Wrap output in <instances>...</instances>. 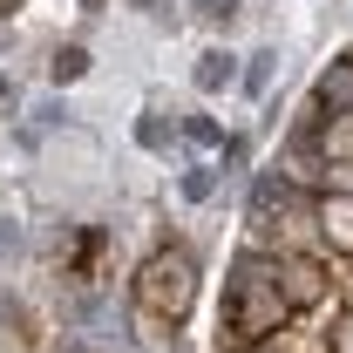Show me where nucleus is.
<instances>
[{
  "instance_id": "6",
  "label": "nucleus",
  "mask_w": 353,
  "mask_h": 353,
  "mask_svg": "<svg viewBox=\"0 0 353 353\" xmlns=\"http://www.w3.org/2000/svg\"><path fill=\"white\" fill-rule=\"evenodd\" d=\"M211 183H218V170H204V163H197V170H183V197H190V204H204V197H211Z\"/></svg>"
},
{
  "instance_id": "13",
  "label": "nucleus",
  "mask_w": 353,
  "mask_h": 353,
  "mask_svg": "<svg viewBox=\"0 0 353 353\" xmlns=\"http://www.w3.org/2000/svg\"><path fill=\"white\" fill-rule=\"evenodd\" d=\"M82 7H102V0H82Z\"/></svg>"
},
{
  "instance_id": "9",
  "label": "nucleus",
  "mask_w": 353,
  "mask_h": 353,
  "mask_svg": "<svg viewBox=\"0 0 353 353\" xmlns=\"http://www.w3.org/2000/svg\"><path fill=\"white\" fill-rule=\"evenodd\" d=\"M190 7H197L204 21H224V28H231V14H238V0H190Z\"/></svg>"
},
{
  "instance_id": "4",
  "label": "nucleus",
  "mask_w": 353,
  "mask_h": 353,
  "mask_svg": "<svg viewBox=\"0 0 353 353\" xmlns=\"http://www.w3.org/2000/svg\"><path fill=\"white\" fill-rule=\"evenodd\" d=\"M48 75H54V88H61V82H82V75H88V48H54Z\"/></svg>"
},
{
  "instance_id": "12",
  "label": "nucleus",
  "mask_w": 353,
  "mask_h": 353,
  "mask_svg": "<svg viewBox=\"0 0 353 353\" xmlns=\"http://www.w3.org/2000/svg\"><path fill=\"white\" fill-rule=\"evenodd\" d=\"M0 14H14V0H0Z\"/></svg>"
},
{
  "instance_id": "11",
  "label": "nucleus",
  "mask_w": 353,
  "mask_h": 353,
  "mask_svg": "<svg viewBox=\"0 0 353 353\" xmlns=\"http://www.w3.org/2000/svg\"><path fill=\"white\" fill-rule=\"evenodd\" d=\"M14 245H21V231H14V224L0 218V252H14Z\"/></svg>"
},
{
  "instance_id": "3",
  "label": "nucleus",
  "mask_w": 353,
  "mask_h": 353,
  "mask_svg": "<svg viewBox=\"0 0 353 353\" xmlns=\"http://www.w3.org/2000/svg\"><path fill=\"white\" fill-rule=\"evenodd\" d=\"M190 82L204 88V95H218V88L238 82V61H231L224 48H204V54H197V68H190Z\"/></svg>"
},
{
  "instance_id": "5",
  "label": "nucleus",
  "mask_w": 353,
  "mask_h": 353,
  "mask_svg": "<svg viewBox=\"0 0 353 353\" xmlns=\"http://www.w3.org/2000/svg\"><path fill=\"white\" fill-rule=\"evenodd\" d=\"M272 61H279L272 48H259V54H252V68H245V95H265V88H272Z\"/></svg>"
},
{
  "instance_id": "1",
  "label": "nucleus",
  "mask_w": 353,
  "mask_h": 353,
  "mask_svg": "<svg viewBox=\"0 0 353 353\" xmlns=\"http://www.w3.org/2000/svg\"><path fill=\"white\" fill-rule=\"evenodd\" d=\"M279 312H285V292H279V279H265L259 259L238 265V279H231V299H224V326L238 333V340H259L279 326Z\"/></svg>"
},
{
  "instance_id": "7",
  "label": "nucleus",
  "mask_w": 353,
  "mask_h": 353,
  "mask_svg": "<svg viewBox=\"0 0 353 353\" xmlns=\"http://www.w3.org/2000/svg\"><path fill=\"white\" fill-rule=\"evenodd\" d=\"M136 143H143V150H163V143H170L163 116H143V123H136Z\"/></svg>"
},
{
  "instance_id": "14",
  "label": "nucleus",
  "mask_w": 353,
  "mask_h": 353,
  "mask_svg": "<svg viewBox=\"0 0 353 353\" xmlns=\"http://www.w3.org/2000/svg\"><path fill=\"white\" fill-rule=\"evenodd\" d=\"M136 7H143V0H136Z\"/></svg>"
},
{
  "instance_id": "2",
  "label": "nucleus",
  "mask_w": 353,
  "mask_h": 353,
  "mask_svg": "<svg viewBox=\"0 0 353 353\" xmlns=\"http://www.w3.org/2000/svg\"><path fill=\"white\" fill-rule=\"evenodd\" d=\"M190 292H197V265L183 259V252L150 259V272H143V299H150L157 312H183V306H190Z\"/></svg>"
},
{
  "instance_id": "8",
  "label": "nucleus",
  "mask_w": 353,
  "mask_h": 353,
  "mask_svg": "<svg viewBox=\"0 0 353 353\" xmlns=\"http://www.w3.org/2000/svg\"><path fill=\"white\" fill-rule=\"evenodd\" d=\"M326 231H333V238H340V245H353V204H340V211H333V204H326Z\"/></svg>"
},
{
  "instance_id": "10",
  "label": "nucleus",
  "mask_w": 353,
  "mask_h": 353,
  "mask_svg": "<svg viewBox=\"0 0 353 353\" xmlns=\"http://www.w3.org/2000/svg\"><path fill=\"white\" fill-rule=\"evenodd\" d=\"M183 136H190V143H218V123H204V116H190V123H183Z\"/></svg>"
}]
</instances>
